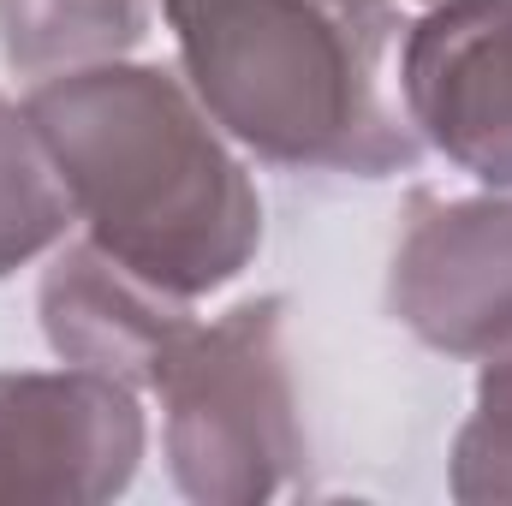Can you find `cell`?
I'll list each match as a JSON object with an SVG mask.
<instances>
[{"label":"cell","mask_w":512,"mask_h":506,"mask_svg":"<svg viewBox=\"0 0 512 506\" xmlns=\"http://www.w3.org/2000/svg\"><path fill=\"white\" fill-rule=\"evenodd\" d=\"M60 161L90 245L137 280L197 304L233 286L262 245V197L185 78L102 60L24 96Z\"/></svg>","instance_id":"cell-1"},{"label":"cell","mask_w":512,"mask_h":506,"mask_svg":"<svg viewBox=\"0 0 512 506\" xmlns=\"http://www.w3.org/2000/svg\"><path fill=\"white\" fill-rule=\"evenodd\" d=\"M209 120L280 167L382 179L423 137L387 96L393 24L340 0H161Z\"/></svg>","instance_id":"cell-2"},{"label":"cell","mask_w":512,"mask_h":506,"mask_svg":"<svg viewBox=\"0 0 512 506\" xmlns=\"http://www.w3.org/2000/svg\"><path fill=\"white\" fill-rule=\"evenodd\" d=\"M167 411V471L203 506H262L304 465L286 298L191 322L149 381Z\"/></svg>","instance_id":"cell-3"},{"label":"cell","mask_w":512,"mask_h":506,"mask_svg":"<svg viewBox=\"0 0 512 506\" xmlns=\"http://www.w3.org/2000/svg\"><path fill=\"white\" fill-rule=\"evenodd\" d=\"M137 387L66 364L0 376V506H96L143 465Z\"/></svg>","instance_id":"cell-4"},{"label":"cell","mask_w":512,"mask_h":506,"mask_svg":"<svg viewBox=\"0 0 512 506\" xmlns=\"http://www.w3.org/2000/svg\"><path fill=\"white\" fill-rule=\"evenodd\" d=\"M393 316L447 358L512 346V197H411L393 274Z\"/></svg>","instance_id":"cell-5"},{"label":"cell","mask_w":512,"mask_h":506,"mask_svg":"<svg viewBox=\"0 0 512 506\" xmlns=\"http://www.w3.org/2000/svg\"><path fill=\"white\" fill-rule=\"evenodd\" d=\"M399 108L453 167L512 191V0H429L399 42Z\"/></svg>","instance_id":"cell-6"},{"label":"cell","mask_w":512,"mask_h":506,"mask_svg":"<svg viewBox=\"0 0 512 506\" xmlns=\"http://www.w3.org/2000/svg\"><path fill=\"white\" fill-rule=\"evenodd\" d=\"M42 334L66 364L102 370V376L149 387L173 340L197 322L185 298L137 280L90 239L66 245L42 274Z\"/></svg>","instance_id":"cell-7"},{"label":"cell","mask_w":512,"mask_h":506,"mask_svg":"<svg viewBox=\"0 0 512 506\" xmlns=\"http://www.w3.org/2000/svg\"><path fill=\"white\" fill-rule=\"evenodd\" d=\"M149 30L143 0H0V42L18 72L54 78L126 60Z\"/></svg>","instance_id":"cell-8"},{"label":"cell","mask_w":512,"mask_h":506,"mask_svg":"<svg viewBox=\"0 0 512 506\" xmlns=\"http://www.w3.org/2000/svg\"><path fill=\"white\" fill-rule=\"evenodd\" d=\"M72 221L78 209L54 149L42 143L30 108L0 96V280L36 262L42 251H54Z\"/></svg>","instance_id":"cell-9"},{"label":"cell","mask_w":512,"mask_h":506,"mask_svg":"<svg viewBox=\"0 0 512 506\" xmlns=\"http://www.w3.org/2000/svg\"><path fill=\"white\" fill-rule=\"evenodd\" d=\"M453 501H512V346L483 358L477 411L453 441Z\"/></svg>","instance_id":"cell-10"},{"label":"cell","mask_w":512,"mask_h":506,"mask_svg":"<svg viewBox=\"0 0 512 506\" xmlns=\"http://www.w3.org/2000/svg\"><path fill=\"white\" fill-rule=\"evenodd\" d=\"M340 6H370V12H387V6H399V0H340ZM429 6V0H423Z\"/></svg>","instance_id":"cell-11"}]
</instances>
